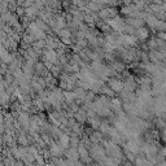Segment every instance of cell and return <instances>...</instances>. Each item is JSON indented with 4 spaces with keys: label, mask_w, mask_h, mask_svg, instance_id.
<instances>
[{
    "label": "cell",
    "mask_w": 166,
    "mask_h": 166,
    "mask_svg": "<svg viewBox=\"0 0 166 166\" xmlns=\"http://www.w3.org/2000/svg\"><path fill=\"white\" fill-rule=\"evenodd\" d=\"M108 86L110 87V88L114 91L116 93H121L122 91L125 90V82L123 81H121L119 78L114 77V78H109V81H108Z\"/></svg>",
    "instance_id": "obj_1"
},
{
    "label": "cell",
    "mask_w": 166,
    "mask_h": 166,
    "mask_svg": "<svg viewBox=\"0 0 166 166\" xmlns=\"http://www.w3.org/2000/svg\"><path fill=\"white\" fill-rule=\"evenodd\" d=\"M123 149L128 151V152H133V153H135L138 156L139 153H140V151H142V147L139 145V143L136 140H127L123 144Z\"/></svg>",
    "instance_id": "obj_2"
},
{
    "label": "cell",
    "mask_w": 166,
    "mask_h": 166,
    "mask_svg": "<svg viewBox=\"0 0 166 166\" xmlns=\"http://www.w3.org/2000/svg\"><path fill=\"white\" fill-rule=\"evenodd\" d=\"M70 140H72V138H70V135H68V134H63L58 139H57V143H58V145L63 148V149H65V151H68L69 148H72V144H70Z\"/></svg>",
    "instance_id": "obj_3"
},
{
    "label": "cell",
    "mask_w": 166,
    "mask_h": 166,
    "mask_svg": "<svg viewBox=\"0 0 166 166\" xmlns=\"http://www.w3.org/2000/svg\"><path fill=\"white\" fill-rule=\"evenodd\" d=\"M135 37L139 39V42H144L149 38V30H148L145 26L144 28H140V29H136V34Z\"/></svg>",
    "instance_id": "obj_4"
},
{
    "label": "cell",
    "mask_w": 166,
    "mask_h": 166,
    "mask_svg": "<svg viewBox=\"0 0 166 166\" xmlns=\"http://www.w3.org/2000/svg\"><path fill=\"white\" fill-rule=\"evenodd\" d=\"M64 99H65V103L70 105V104L77 101V95L74 91H64Z\"/></svg>",
    "instance_id": "obj_5"
},
{
    "label": "cell",
    "mask_w": 166,
    "mask_h": 166,
    "mask_svg": "<svg viewBox=\"0 0 166 166\" xmlns=\"http://www.w3.org/2000/svg\"><path fill=\"white\" fill-rule=\"evenodd\" d=\"M57 35H58L60 39H63V38H73V37H74V35H73V33H72L70 30H69L68 28H65V29H63V30H60Z\"/></svg>",
    "instance_id": "obj_6"
},
{
    "label": "cell",
    "mask_w": 166,
    "mask_h": 166,
    "mask_svg": "<svg viewBox=\"0 0 166 166\" xmlns=\"http://www.w3.org/2000/svg\"><path fill=\"white\" fill-rule=\"evenodd\" d=\"M22 42H25L26 44H29V46H33L37 40H35V37H33V35H30V34L26 33L22 35Z\"/></svg>",
    "instance_id": "obj_7"
},
{
    "label": "cell",
    "mask_w": 166,
    "mask_h": 166,
    "mask_svg": "<svg viewBox=\"0 0 166 166\" xmlns=\"http://www.w3.org/2000/svg\"><path fill=\"white\" fill-rule=\"evenodd\" d=\"M125 157H126V160L130 161L131 163H135V161H136V158H138V156H136L135 153L128 152V151H125Z\"/></svg>",
    "instance_id": "obj_8"
},
{
    "label": "cell",
    "mask_w": 166,
    "mask_h": 166,
    "mask_svg": "<svg viewBox=\"0 0 166 166\" xmlns=\"http://www.w3.org/2000/svg\"><path fill=\"white\" fill-rule=\"evenodd\" d=\"M98 16H99V18L103 20V21H105V20L110 18V17H109V13H108V9H107V7H105V8H103V9L98 13Z\"/></svg>",
    "instance_id": "obj_9"
},
{
    "label": "cell",
    "mask_w": 166,
    "mask_h": 166,
    "mask_svg": "<svg viewBox=\"0 0 166 166\" xmlns=\"http://www.w3.org/2000/svg\"><path fill=\"white\" fill-rule=\"evenodd\" d=\"M107 9H108V13H109V17H110V18H114V17L119 16L116 7H107Z\"/></svg>",
    "instance_id": "obj_10"
},
{
    "label": "cell",
    "mask_w": 166,
    "mask_h": 166,
    "mask_svg": "<svg viewBox=\"0 0 166 166\" xmlns=\"http://www.w3.org/2000/svg\"><path fill=\"white\" fill-rule=\"evenodd\" d=\"M125 34H127V35H135V34H136V29L134 28V26H131V25H126Z\"/></svg>",
    "instance_id": "obj_11"
},
{
    "label": "cell",
    "mask_w": 166,
    "mask_h": 166,
    "mask_svg": "<svg viewBox=\"0 0 166 166\" xmlns=\"http://www.w3.org/2000/svg\"><path fill=\"white\" fill-rule=\"evenodd\" d=\"M16 14H17V17H25L26 16L25 8L23 7H18V8H17V11H16Z\"/></svg>",
    "instance_id": "obj_12"
},
{
    "label": "cell",
    "mask_w": 166,
    "mask_h": 166,
    "mask_svg": "<svg viewBox=\"0 0 166 166\" xmlns=\"http://www.w3.org/2000/svg\"><path fill=\"white\" fill-rule=\"evenodd\" d=\"M43 63H44V66L48 69L49 72H51L52 69H53V66H55V64H53V63H49V61H43Z\"/></svg>",
    "instance_id": "obj_13"
},
{
    "label": "cell",
    "mask_w": 166,
    "mask_h": 166,
    "mask_svg": "<svg viewBox=\"0 0 166 166\" xmlns=\"http://www.w3.org/2000/svg\"><path fill=\"white\" fill-rule=\"evenodd\" d=\"M134 4V0H122V5H133Z\"/></svg>",
    "instance_id": "obj_14"
},
{
    "label": "cell",
    "mask_w": 166,
    "mask_h": 166,
    "mask_svg": "<svg viewBox=\"0 0 166 166\" xmlns=\"http://www.w3.org/2000/svg\"><path fill=\"white\" fill-rule=\"evenodd\" d=\"M156 166H166V160H165V161H162V162H158Z\"/></svg>",
    "instance_id": "obj_15"
},
{
    "label": "cell",
    "mask_w": 166,
    "mask_h": 166,
    "mask_svg": "<svg viewBox=\"0 0 166 166\" xmlns=\"http://www.w3.org/2000/svg\"><path fill=\"white\" fill-rule=\"evenodd\" d=\"M162 11L166 13V3H163V4H162Z\"/></svg>",
    "instance_id": "obj_16"
},
{
    "label": "cell",
    "mask_w": 166,
    "mask_h": 166,
    "mask_svg": "<svg viewBox=\"0 0 166 166\" xmlns=\"http://www.w3.org/2000/svg\"><path fill=\"white\" fill-rule=\"evenodd\" d=\"M63 2H72V0H63Z\"/></svg>",
    "instance_id": "obj_17"
}]
</instances>
